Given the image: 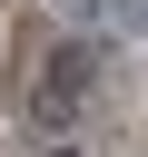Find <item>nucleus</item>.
I'll use <instances>...</instances> for the list:
<instances>
[{
  "label": "nucleus",
  "mask_w": 148,
  "mask_h": 157,
  "mask_svg": "<svg viewBox=\"0 0 148 157\" xmlns=\"http://www.w3.org/2000/svg\"><path fill=\"white\" fill-rule=\"evenodd\" d=\"M89 78H99V49H89V39L49 49V88H89Z\"/></svg>",
  "instance_id": "obj_1"
},
{
  "label": "nucleus",
  "mask_w": 148,
  "mask_h": 157,
  "mask_svg": "<svg viewBox=\"0 0 148 157\" xmlns=\"http://www.w3.org/2000/svg\"><path fill=\"white\" fill-rule=\"evenodd\" d=\"M69 118H79V88H49L39 78V128H69Z\"/></svg>",
  "instance_id": "obj_2"
},
{
  "label": "nucleus",
  "mask_w": 148,
  "mask_h": 157,
  "mask_svg": "<svg viewBox=\"0 0 148 157\" xmlns=\"http://www.w3.org/2000/svg\"><path fill=\"white\" fill-rule=\"evenodd\" d=\"M109 29L118 39H148V0H109Z\"/></svg>",
  "instance_id": "obj_3"
},
{
  "label": "nucleus",
  "mask_w": 148,
  "mask_h": 157,
  "mask_svg": "<svg viewBox=\"0 0 148 157\" xmlns=\"http://www.w3.org/2000/svg\"><path fill=\"white\" fill-rule=\"evenodd\" d=\"M49 10H59V20H79V29H89V20H109V0H49Z\"/></svg>",
  "instance_id": "obj_4"
},
{
  "label": "nucleus",
  "mask_w": 148,
  "mask_h": 157,
  "mask_svg": "<svg viewBox=\"0 0 148 157\" xmlns=\"http://www.w3.org/2000/svg\"><path fill=\"white\" fill-rule=\"evenodd\" d=\"M39 157H79V147H39Z\"/></svg>",
  "instance_id": "obj_5"
}]
</instances>
